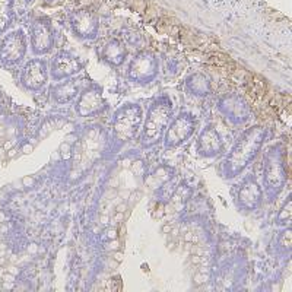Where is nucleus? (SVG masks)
<instances>
[{
    "label": "nucleus",
    "instance_id": "nucleus-28",
    "mask_svg": "<svg viewBox=\"0 0 292 292\" xmlns=\"http://www.w3.org/2000/svg\"><path fill=\"white\" fill-rule=\"evenodd\" d=\"M45 3H48V4H58L61 0H44Z\"/></svg>",
    "mask_w": 292,
    "mask_h": 292
},
{
    "label": "nucleus",
    "instance_id": "nucleus-34",
    "mask_svg": "<svg viewBox=\"0 0 292 292\" xmlns=\"http://www.w3.org/2000/svg\"><path fill=\"white\" fill-rule=\"evenodd\" d=\"M1 207H3V206H1V204H0V210H1Z\"/></svg>",
    "mask_w": 292,
    "mask_h": 292
},
{
    "label": "nucleus",
    "instance_id": "nucleus-21",
    "mask_svg": "<svg viewBox=\"0 0 292 292\" xmlns=\"http://www.w3.org/2000/svg\"><path fill=\"white\" fill-rule=\"evenodd\" d=\"M60 155L64 158V159H67L69 156H70V143L69 142H64V143H61V146H60Z\"/></svg>",
    "mask_w": 292,
    "mask_h": 292
},
{
    "label": "nucleus",
    "instance_id": "nucleus-19",
    "mask_svg": "<svg viewBox=\"0 0 292 292\" xmlns=\"http://www.w3.org/2000/svg\"><path fill=\"white\" fill-rule=\"evenodd\" d=\"M193 80V83H189L191 85V92H194V95H206V92L209 91V82L207 79L202 76V75H194L193 78L190 79V82Z\"/></svg>",
    "mask_w": 292,
    "mask_h": 292
},
{
    "label": "nucleus",
    "instance_id": "nucleus-11",
    "mask_svg": "<svg viewBox=\"0 0 292 292\" xmlns=\"http://www.w3.org/2000/svg\"><path fill=\"white\" fill-rule=\"evenodd\" d=\"M156 58L152 53H140L136 56L130 64L129 75L132 80H137L139 83H149V80L155 78L156 75Z\"/></svg>",
    "mask_w": 292,
    "mask_h": 292
},
{
    "label": "nucleus",
    "instance_id": "nucleus-5",
    "mask_svg": "<svg viewBox=\"0 0 292 292\" xmlns=\"http://www.w3.org/2000/svg\"><path fill=\"white\" fill-rule=\"evenodd\" d=\"M194 129H196L194 115L186 111L180 112L172 121H169L168 127L164 133L165 147H177V146L183 145L194 133Z\"/></svg>",
    "mask_w": 292,
    "mask_h": 292
},
{
    "label": "nucleus",
    "instance_id": "nucleus-3",
    "mask_svg": "<svg viewBox=\"0 0 292 292\" xmlns=\"http://www.w3.org/2000/svg\"><path fill=\"white\" fill-rule=\"evenodd\" d=\"M263 181L269 200L278 197L286 183V171H285V159L279 146L270 147L267 155L264 158V171H263Z\"/></svg>",
    "mask_w": 292,
    "mask_h": 292
},
{
    "label": "nucleus",
    "instance_id": "nucleus-18",
    "mask_svg": "<svg viewBox=\"0 0 292 292\" xmlns=\"http://www.w3.org/2000/svg\"><path fill=\"white\" fill-rule=\"evenodd\" d=\"M15 0H0V34H3L12 25Z\"/></svg>",
    "mask_w": 292,
    "mask_h": 292
},
{
    "label": "nucleus",
    "instance_id": "nucleus-8",
    "mask_svg": "<svg viewBox=\"0 0 292 292\" xmlns=\"http://www.w3.org/2000/svg\"><path fill=\"white\" fill-rule=\"evenodd\" d=\"M237 206L243 212H253L261 204L263 190L253 175H248L241 181L237 190Z\"/></svg>",
    "mask_w": 292,
    "mask_h": 292
},
{
    "label": "nucleus",
    "instance_id": "nucleus-1",
    "mask_svg": "<svg viewBox=\"0 0 292 292\" xmlns=\"http://www.w3.org/2000/svg\"><path fill=\"white\" fill-rule=\"evenodd\" d=\"M266 137L267 130L261 126H254L243 132L222 164L225 178H234L247 168L258 155Z\"/></svg>",
    "mask_w": 292,
    "mask_h": 292
},
{
    "label": "nucleus",
    "instance_id": "nucleus-13",
    "mask_svg": "<svg viewBox=\"0 0 292 292\" xmlns=\"http://www.w3.org/2000/svg\"><path fill=\"white\" fill-rule=\"evenodd\" d=\"M104 108V100H102L101 88L92 85L91 88H86L83 94H80L79 101L76 104V111L80 117H94Z\"/></svg>",
    "mask_w": 292,
    "mask_h": 292
},
{
    "label": "nucleus",
    "instance_id": "nucleus-15",
    "mask_svg": "<svg viewBox=\"0 0 292 292\" xmlns=\"http://www.w3.org/2000/svg\"><path fill=\"white\" fill-rule=\"evenodd\" d=\"M225 102H226V108L225 110L222 108V110L231 123L238 124L248 118V107L241 98L229 97V98H225Z\"/></svg>",
    "mask_w": 292,
    "mask_h": 292
},
{
    "label": "nucleus",
    "instance_id": "nucleus-22",
    "mask_svg": "<svg viewBox=\"0 0 292 292\" xmlns=\"http://www.w3.org/2000/svg\"><path fill=\"white\" fill-rule=\"evenodd\" d=\"M22 184H23V187H32V186L35 184L34 177H31V175L23 177V178H22Z\"/></svg>",
    "mask_w": 292,
    "mask_h": 292
},
{
    "label": "nucleus",
    "instance_id": "nucleus-4",
    "mask_svg": "<svg viewBox=\"0 0 292 292\" xmlns=\"http://www.w3.org/2000/svg\"><path fill=\"white\" fill-rule=\"evenodd\" d=\"M142 118V110L136 104L121 107L114 115V135L120 140L127 142L136 135Z\"/></svg>",
    "mask_w": 292,
    "mask_h": 292
},
{
    "label": "nucleus",
    "instance_id": "nucleus-31",
    "mask_svg": "<svg viewBox=\"0 0 292 292\" xmlns=\"http://www.w3.org/2000/svg\"><path fill=\"white\" fill-rule=\"evenodd\" d=\"M12 146H13V143H12V142H6V143H4V146H3V147H4V149H6V150H9V149H10Z\"/></svg>",
    "mask_w": 292,
    "mask_h": 292
},
{
    "label": "nucleus",
    "instance_id": "nucleus-17",
    "mask_svg": "<svg viewBox=\"0 0 292 292\" xmlns=\"http://www.w3.org/2000/svg\"><path fill=\"white\" fill-rule=\"evenodd\" d=\"M53 92V97L57 102H69L72 101L73 98H76L78 95V83H75V80H67V82H61V83H57L56 86L51 89Z\"/></svg>",
    "mask_w": 292,
    "mask_h": 292
},
{
    "label": "nucleus",
    "instance_id": "nucleus-2",
    "mask_svg": "<svg viewBox=\"0 0 292 292\" xmlns=\"http://www.w3.org/2000/svg\"><path fill=\"white\" fill-rule=\"evenodd\" d=\"M172 117V105L167 97H161L150 105L143 123V130L140 136V142L145 147L156 145L161 142L167 127Z\"/></svg>",
    "mask_w": 292,
    "mask_h": 292
},
{
    "label": "nucleus",
    "instance_id": "nucleus-9",
    "mask_svg": "<svg viewBox=\"0 0 292 292\" xmlns=\"http://www.w3.org/2000/svg\"><path fill=\"white\" fill-rule=\"evenodd\" d=\"M26 53V37L22 29L13 31L0 43V57L7 63H19Z\"/></svg>",
    "mask_w": 292,
    "mask_h": 292
},
{
    "label": "nucleus",
    "instance_id": "nucleus-20",
    "mask_svg": "<svg viewBox=\"0 0 292 292\" xmlns=\"http://www.w3.org/2000/svg\"><path fill=\"white\" fill-rule=\"evenodd\" d=\"M291 206H292L291 199H288L286 203L283 204V207L281 209V212L278 213V224L285 225L291 221Z\"/></svg>",
    "mask_w": 292,
    "mask_h": 292
},
{
    "label": "nucleus",
    "instance_id": "nucleus-24",
    "mask_svg": "<svg viewBox=\"0 0 292 292\" xmlns=\"http://www.w3.org/2000/svg\"><path fill=\"white\" fill-rule=\"evenodd\" d=\"M32 150H34V146L29 145V143H25V145L22 146V152H23V153H31Z\"/></svg>",
    "mask_w": 292,
    "mask_h": 292
},
{
    "label": "nucleus",
    "instance_id": "nucleus-12",
    "mask_svg": "<svg viewBox=\"0 0 292 292\" xmlns=\"http://www.w3.org/2000/svg\"><path fill=\"white\" fill-rule=\"evenodd\" d=\"M48 73H47V64L41 58H34L26 63L22 72V80L23 86L29 91H40L43 89L47 83Z\"/></svg>",
    "mask_w": 292,
    "mask_h": 292
},
{
    "label": "nucleus",
    "instance_id": "nucleus-27",
    "mask_svg": "<svg viewBox=\"0 0 292 292\" xmlns=\"http://www.w3.org/2000/svg\"><path fill=\"white\" fill-rule=\"evenodd\" d=\"M16 153H18V150H16L15 147H10V149L7 150V156H9V158H13Z\"/></svg>",
    "mask_w": 292,
    "mask_h": 292
},
{
    "label": "nucleus",
    "instance_id": "nucleus-7",
    "mask_svg": "<svg viewBox=\"0 0 292 292\" xmlns=\"http://www.w3.org/2000/svg\"><path fill=\"white\" fill-rule=\"evenodd\" d=\"M31 48L35 54H47L54 47V28L47 16H40L31 23Z\"/></svg>",
    "mask_w": 292,
    "mask_h": 292
},
{
    "label": "nucleus",
    "instance_id": "nucleus-16",
    "mask_svg": "<svg viewBox=\"0 0 292 292\" xmlns=\"http://www.w3.org/2000/svg\"><path fill=\"white\" fill-rule=\"evenodd\" d=\"M126 47L124 44L118 40V38H112L110 40L102 51V57L105 61H108L112 66H120L126 60Z\"/></svg>",
    "mask_w": 292,
    "mask_h": 292
},
{
    "label": "nucleus",
    "instance_id": "nucleus-14",
    "mask_svg": "<svg viewBox=\"0 0 292 292\" xmlns=\"http://www.w3.org/2000/svg\"><path fill=\"white\" fill-rule=\"evenodd\" d=\"M196 149H197L199 155H202L204 158H213L221 153L222 140H221V136L218 133V130L212 124H207L202 130V133L197 139Z\"/></svg>",
    "mask_w": 292,
    "mask_h": 292
},
{
    "label": "nucleus",
    "instance_id": "nucleus-10",
    "mask_svg": "<svg viewBox=\"0 0 292 292\" xmlns=\"http://www.w3.org/2000/svg\"><path fill=\"white\" fill-rule=\"evenodd\" d=\"M80 70H82V64L79 58L67 50L58 51L51 60V76L57 82L69 76H73Z\"/></svg>",
    "mask_w": 292,
    "mask_h": 292
},
{
    "label": "nucleus",
    "instance_id": "nucleus-26",
    "mask_svg": "<svg viewBox=\"0 0 292 292\" xmlns=\"http://www.w3.org/2000/svg\"><path fill=\"white\" fill-rule=\"evenodd\" d=\"M114 260H115L117 263H121V261H123V253H121V251H115V253H114Z\"/></svg>",
    "mask_w": 292,
    "mask_h": 292
},
{
    "label": "nucleus",
    "instance_id": "nucleus-29",
    "mask_svg": "<svg viewBox=\"0 0 292 292\" xmlns=\"http://www.w3.org/2000/svg\"><path fill=\"white\" fill-rule=\"evenodd\" d=\"M124 209H126V204H120V206H117V212H118V213L124 212Z\"/></svg>",
    "mask_w": 292,
    "mask_h": 292
},
{
    "label": "nucleus",
    "instance_id": "nucleus-30",
    "mask_svg": "<svg viewBox=\"0 0 292 292\" xmlns=\"http://www.w3.org/2000/svg\"><path fill=\"white\" fill-rule=\"evenodd\" d=\"M169 231H171V225H164L162 232H165V234H167V232H169Z\"/></svg>",
    "mask_w": 292,
    "mask_h": 292
},
{
    "label": "nucleus",
    "instance_id": "nucleus-25",
    "mask_svg": "<svg viewBox=\"0 0 292 292\" xmlns=\"http://www.w3.org/2000/svg\"><path fill=\"white\" fill-rule=\"evenodd\" d=\"M107 237L111 238V240H115V238H117V229H114V228H112V229H108V231H107Z\"/></svg>",
    "mask_w": 292,
    "mask_h": 292
},
{
    "label": "nucleus",
    "instance_id": "nucleus-6",
    "mask_svg": "<svg viewBox=\"0 0 292 292\" xmlns=\"http://www.w3.org/2000/svg\"><path fill=\"white\" fill-rule=\"evenodd\" d=\"M69 25L73 35L83 41L95 40L100 32V18L97 16V13L88 9L72 12L69 16Z\"/></svg>",
    "mask_w": 292,
    "mask_h": 292
},
{
    "label": "nucleus",
    "instance_id": "nucleus-23",
    "mask_svg": "<svg viewBox=\"0 0 292 292\" xmlns=\"http://www.w3.org/2000/svg\"><path fill=\"white\" fill-rule=\"evenodd\" d=\"M204 279H206V276L202 275V273H197V275L194 276V282H196L197 285H200V283H203V282H206Z\"/></svg>",
    "mask_w": 292,
    "mask_h": 292
},
{
    "label": "nucleus",
    "instance_id": "nucleus-32",
    "mask_svg": "<svg viewBox=\"0 0 292 292\" xmlns=\"http://www.w3.org/2000/svg\"><path fill=\"white\" fill-rule=\"evenodd\" d=\"M1 222H4V215L1 213V210H0V224H1Z\"/></svg>",
    "mask_w": 292,
    "mask_h": 292
},
{
    "label": "nucleus",
    "instance_id": "nucleus-33",
    "mask_svg": "<svg viewBox=\"0 0 292 292\" xmlns=\"http://www.w3.org/2000/svg\"><path fill=\"white\" fill-rule=\"evenodd\" d=\"M4 248H6V244H4V243H0V251L4 250Z\"/></svg>",
    "mask_w": 292,
    "mask_h": 292
}]
</instances>
